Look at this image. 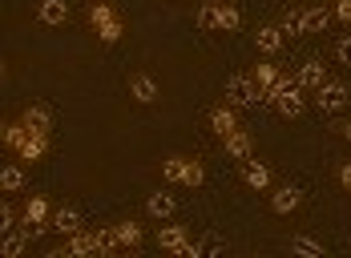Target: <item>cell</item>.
Returning a JSON list of instances; mask_svg holds the SVG:
<instances>
[{"label": "cell", "mask_w": 351, "mask_h": 258, "mask_svg": "<svg viewBox=\"0 0 351 258\" xmlns=\"http://www.w3.org/2000/svg\"><path fill=\"white\" fill-rule=\"evenodd\" d=\"M202 178H206L202 162H190V166H186V178H182V185H202Z\"/></svg>", "instance_id": "obj_34"}, {"label": "cell", "mask_w": 351, "mask_h": 258, "mask_svg": "<svg viewBox=\"0 0 351 258\" xmlns=\"http://www.w3.org/2000/svg\"><path fill=\"white\" fill-rule=\"evenodd\" d=\"M210 129L218 133V138H230V133L239 129V117H234V109H230V105H218V109L210 113Z\"/></svg>", "instance_id": "obj_16"}, {"label": "cell", "mask_w": 351, "mask_h": 258, "mask_svg": "<svg viewBox=\"0 0 351 258\" xmlns=\"http://www.w3.org/2000/svg\"><path fill=\"white\" fill-rule=\"evenodd\" d=\"M186 166H190V157H166L162 162V178L166 182H182L186 178Z\"/></svg>", "instance_id": "obj_25"}, {"label": "cell", "mask_w": 351, "mask_h": 258, "mask_svg": "<svg viewBox=\"0 0 351 258\" xmlns=\"http://www.w3.org/2000/svg\"><path fill=\"white\" fill-rule=\"evenodd\" d=\"M348 85H343V81H323V85H319L315 89V105L323 113H339V109H348Z\"/></svg>", "instance_id": "obj_3"}, {"label": "cell", "mask_w": 351, "mask_h": 258, "mask_svg": "<svg viewBox=\"0 0 351 258\" xmlns=\"http://www.w3.org/2000/svg\"><path fill=\"white\" fill-rule=\"evenodd\" d=\"M0 190H4V194H16V190H25V170H21L16 162H8V166L0 170Z\"/></svg>", "instance_id": "obj_21"}, {"label": "cell", "mask_w": 351, "mask_h": 258, "mask_svg": "<svg viewBox=\"0 0 351 258\" xmlns=\"http://www.w3.org/2000/svg\"><path fill=\"white\" fill-rule=\"evenodd\" d=\"M117 238H121V246H141V226L138 222H117Z\"/></svg>", "instance_id": "obj_27"}, {"label": "cell", "mask_w": 351, "mask_h": 258, "mask_svg": "<svg viewBox=\"0 0 351 258\" xmlns=\"http://www.w3.org/2000/svg\"><path fill=\"white\" fill-rule=\"evenodd\" d=\"M299 85L303 89H319L323 81H327V69H323V61H307V65H299Z\"/></svg>", "instance_id": "obj_18"}, {"label": "cell", "mask_w": 351, "mask_h": 258, "mask_svg": "<svg viewBox=\"0 0 351 258\" xmlns=\"http://www.w3.org/2000/svg\"><path fill=\"white\" fill-rule=\"evenodd\" d=\"M263 105L279 109L282 117H303V109H307L303 85H295V89H287V93H271V89H263Z\"/></svg>", "instance_id": "obj_2"}, {"label": "cell", "mask_w": 351, "mask_h": 258, "mask_svg": "<svg viewBox=\"0 0 351 258\" xmlns=\"http://www.w3.org/2000/svg\"><path fill=\"white\" fill-rule=\"evenodd\" d=\"M254 81H258V85H263V89H271V85H275V81H279V69H275V65H271V61H263V65H258V69H254Z\"/></svg>", "instance_id": "obj_30"}, {"label": "cell", "mask_w": 351, "mask_h": 258, "mask_svg": "<svg viewBox=\"0 0 351 258\" xmlns=\"http://www.w3.org/2000/svg\"><path fill=\"white\" fill-rule=\"evenodd\" d=\"M53 230L65 234V238L77 234V230H81V214H77L73 206H57V210H53Z\"/></svg>", "instance_id": "obj_15"}, {"label": "cell", "mask_w": 351, "mask_h": 258, "mask_svg": "<svg viewBox=\"0 0 351 258\" xmlns=\"http://www.w3.org/2000/svg\"><path fill=\"white\" fill-rule=\"evenodd\" d=\"M254 44H258V53L263 57H275L282 49V29H275V25H263L258 33H254Z\"/></svg>", "instance_id": "obj_13"}, {"label": "cell", "mask_w": 351, "mask_h": 258, "mask_svg": "<svg viewBox=\"0 0 351 258\" xmlns=\"http://www.w3.org/2000/svg\"><path fill=\"white\" fill-rule=\"evenodd\" d=\"M25 138H29V125H25V121H21V125H4V129H0V142H4L8 149H21V146H25Z\"/></svg>", "instance_id": "obj_24"}, {"label": "cell", "mask_w": 351, "mask_h": 258, "mask_svg": "<svg viewBox=\"0 0 351 258\" xmlns=\"http://www.w3.org/2000/svg\"><path fill=\"white\" fill-rule=\"evenodd\" d=\"M0 230L8 234V230H16V214H12V206L8 202H0Z\"/></svg>", "instance_id": "obj_36"}, {"label": "cell", "mask_w": 351, "mask_h": 258, "mask_svg": "<svg viewBox=\"0 0 351 258\" xmlns=\"http://www.w3.org/2000/svg\"><path fill=\"white\" fill-rule=\"evenodd\" d=\"M89 16H93V25H97V29H101V25H109V21H113V8H109V4H101V0H97V4H93V12H89Z\"/></svg>", "instance_id": "obj_35"}, {"label": "cell", "mask_w": 351, "mask_h": 258, "mask_svg": "<svg viewBox=\"0 0 351 258\" xmlns=\"http://www.w3.org/2000/svg\"><path fill=\"white\" fill-rule=\"evenodd\" d=\"M291 250H295V255H307V258H323V255H327V250H323V242L303 238V234H299V238H291Z\"/></svg>", "instance_id": "obj_26"}, {"label": "cell", "mask_w": 351, "mask_h": 258, "mask_svg": "<svg viewBox=\"0 0 351 258\" xmlns=\"http://www.w3.org/2000/svg\"><path fill=\"white\" fill-rule=\"evenodd\" d=\"M226 93H230L234 109H263V85H258L254 77L234 73L230 81H226Z\"/></svg>", "instance_id": "obj_1"}, {"label": "cell", "mask_w": 351, "mask_h": 258, "mask_svg": "<svg viewBox=\"0 0 351 258\" xmlns=\"http://www.w3.org/2000/svg\"><path fill=\"white\" fill-rule=\"evenodd\" d=\"M335 16H339L343 25H351V0H335Z\"/></svg>", "instance_id": "obj_37"}, {"label": "cell", "mask_w": 351, "mask_h": 258, "mask_svg": "<svg viewBox=\"0 0 351 258\" xmlns=\"http://www.w3.org/2000/svg\"><path fill=\"white\" fill-rule=\"evenodd\" d=\"M174 210H178V198L170 190H154V194L145 198V214H149V218H174Z\"/></svg>", "instance_id": "obj_7"}, {"label": "cell", "mask_w": 351, "mask_h": 258, "mask_svg": "<svg viewBox=\"0 0 351 258\" xmlns=\"http://www.w3.org/2000/svg\"><path fill=\"white\" fill-rule=\"evenodd\" d=\"M339 182L351 190V162H343V166H339Z\"/></svg>", "instance_id": "obj_38"}, {"label": "cell", "mask_w": 351, "mask_h": 258, "mask_svg": "<svg viewBox=\"0 0 351 258\" xmlns=\"http://www.w3.org/2000/svg\"><path fill=\"white\" fill-rule=\"evenodd\" d=\"M243 29V16L234 4H218V33H239Z\"/></svg>", "instance_id": "obj_22"}, {"label": "cell", "mask_w": 351, "mask_h": 258, "mask_svg": "<svg viewBox=\"0 0 351 258\" xmlns=\"http://www.w3.org/2000/svg\"><path fill=\"white\" fill-rule=\"evenodd\" d=\"M222 146H226V153H230L234 162H246V157L254 153V146H250V133H243V129H234L230 138H222Z\"/></svg>", "instance_id": "obj_17"}, {"label": "cell", "mask_w": 351, "mask_h": 258, "mask_svg": "<svg viewBox=\"0 0 351 258\" xmlns=\"http://www.w3.org/2000/svg\"><path fill=\"white\" fill-rule=\"evenodd\" d=\"M222 250H226V238H222V234H202V258L222 255Z\"/></svg>", "instance_id": "obj_31"}, {"label": "cell", "mask_w": 351, "mask_h": 258, "mask_svg": "<svg viewBox=\"0 0 351 258\" xmlns=\"http://www.w3.org/2000/svg\"><path fill=\"white\" fill-rule=\"evenodd\" d=\"M130 93L138 97V105H154L158 101V81L149 73H134L130 77Z\"/></svg>", "instance_id": "obj_11"}, {"label": "cell", "mask_w": 351, "mask_h": 258, "mask_svg": "<svg viewBox=\"0 0 351 258\" xmlns=\"http://www.w3.org/2000/svg\"><path fill=\"white\" fill-rule=\"evenodd\" d=\"M158 246H162V250H170V255H178V250L186 246V226H174V222L166 218V226L158 230Z\"/></svg>", "instance_id": "obj_12"}, {"label": "cell", "mask_w": 351, "mask_h": 258, "mask_svg": "<svg viewBox=\"0 0 351 258\" xmlns=\"http://www.w3.org/2000/svg\"><path fill=\"white\" fill-rule=\"evenodd\" d=\"M29 242H33V238H29V230H25V226H16V230H8V234L0 238V255H4V258H21L25 250H29Z\"/></svg>", "instance_id": "obj_10"}, {"label": "cell", "mask_w": 351, "mask_h": 258, "mask_svg": "<svg viewBox=\"0 0 351 258\" xmlns=\"http://www.w3.org/2000/svg\"><path fill=\"white\" fill-rule=\"evenodd\" d=\"M36 21L49 29H61L69 21V0H36Z\"/></svg>", "instance_id": "obj_4"}, {"label": "cell", "mask_w": 351, "mask_h": 258, "mask_svg": "<svg viewBox=\"0 0 351 258\" xmlns=\"http://www.w3.org/2000/svg\"><path fill=\"white\" fill-rule=\"evenodd\" d=\"M282 33H291V37H307V33H311V25H307V8H291V12L282 16Z\"/></svg>", "instance_id": "obj_19"}, {"label": "cell", "mask_w": 351, "mask_h": 258, "mask_svg": "<svg viewBox=\"0 0 351 258\" xmlns=\"http://www.w3.org/2000/svg\"><path fill=\"white\" fill-rule=\"evenodd\" d=\"M307 25H311V33H323V29L331 25V12H327L323 4H311V8H307Z\"/></svg>", "instance_id": "obj_29"}, {"label": "cell", "mask_w": 351, "mask_h": 258, "mask_svg": "<svg viewBox=\"0 0 351 258\" xmlns=\"http://www.w3.org/2000/svg\"><path fill=\"white\" fill-rule=\"evenodd\" d=\"M21 153V162H40L45 153H49V138H40V133H29L25 138V146L16 149Z\"/></svg>", "instance_id": "obj_20"}, {"label": "cell", "mask_w": 351, "mask_h": 258, "mask_svg": "<svg viewBox=\"0 0 351 258\" xmlns=\"http://www.w3.org/2000/svg\"><path fill=\"white\" fill-rule=\"evenodd\" d=\"M21 121L29 125V133H40V138H49V129H53V117H49V109H45V105H29Z\"/></svg>", "instance_id": "obj_14"}, {"label": "cell", "mask_w": 351, "mask_h": 258, "mask_svg": "<svg viewBox=\"0 0 351 258\" xmlns=\"http://www.w3.org/2000/svg\"><path fill=\"white\" fill-rule=\"evenodd\" d=\"M97 37L106 40V44H117V40H121V21L113 16L109 25H101V29H97Z\"/></svg>", "instance_id": "obj_32"}, {"label": "cell", "mask_w": 351, "mask_h": 258, "mask_svg": "<svg viewBox=\"0 0 351 258\" xmlns=\"http://www.w3.org/2000/svg\"><path fill=\"white\" fill-rule=\"evenodd\" d=\"M299 206H303V194H299L295 185H275V190H271V210H275V214H295Z\"/></svg>", "instance_id": "obj_6"}, {"label": "cell", "mask_w": 351, "mask_h": 258, "mask_svg": "<svg viewBox=\"0 0 351 258\" xmlns=\"http://www.w3.org/2000/svg\"><path fill=\"white\" fill-rule=\"evenodd\" d=\"M218 4H222V0H206V4L198 8V16H194V21H198V29H202V33H218Z\"/></svg>", "instance_id": "obj_23"}, {"label": "cell", "mask_w": 351, "mask_h": 258, "mask_svg": "<svg viewBox=\"0 0 351 258\" xmlns=\"http://www.w3.org/2000/svg\"><path fill=\"white\" fill-rule=\"evenodd\" d=\"M25 222H29V226H40V230H53V206H49L45 194H33V198H29V206H25Z\"/></svg>", "instance_id": "obj_5"}, {"label": "cell", "mask_w": 351, "mask_h": 258, "mask_svg": "<svg viewBox=\"0 0 351 258\" xmlns=\"http://www.w3.org/2000/svg\"><path fill=\"white\" fill-rule=\"evenodd\" d=\"M339 133H343V138L351 142V121H348V125H339Z\"/></svg>", "instance_id": "obj_39"}, {"label": "cell", "mask_w": 351, "mask_h": 258, "mask_svg": "<svg viewBox=\"0 0 351 258\" xmlns=\"http://www.w3.org/2000/svg\"><path fill=\"white\" fill-rule=\"evenodd\" d=\"M243 178H246L250 190H271V182H275V178H271V166H267V162H254V157L243 162Z\"/></svg>", "instance_id": "obj_8"}, {"label": "cell", "mask_w": 351, "mask_h": 258, "mask_svg": "<svg viewBox=\"0 0 351 258\" xmlns=\"http://www.w3.org/2000/svg\"><path fill=\"white\" fill-rule=\"evenodd\" d=\"M335 61L351 69V33H343V37L335 40Z\"/></svg>", "instance_id": "obj_33"}, {"label": "cell", "mask_w": 351, "mask_h": 258, "mask_svg": "<svg viewBox=\"0 0 351 258\" xmlns=\"http://www.w3.org/2000/svg\"><path fill=\"white\" fill-rule=\"evenodd\" d=\"M121 246V238H117V226H109V230H97V255H113Z\"/></svg>", "instance_id": "obj_28"}, {"label": "cell", "mask_w": 351, "mask_h": 258, "mask_svg": "<svg viewBox=\"0 0 351 258\" xmlns=\"http://www.w3.org/2000/svg\"><path fill=\"white\" fill-rule=\"evenodd\" d=\"M85 255H97V234L77 230V234H69V242H65L61 258H85Z\"/></svg>", "instance_id": "obj_9"}]
</instances>
